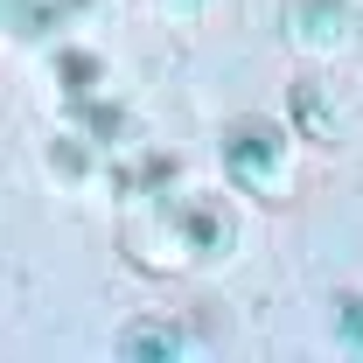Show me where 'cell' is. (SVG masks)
<instances>
[{"instance_id": "1", "label": "cell", "mask_w": 363, "mask_h": 363, "mask_svg": "<svg viewBox=\"0 0 363 363\" xmlns=\"http://www.w3.org/2000/svg\"><path fill=\"white\" fill-rule=\"evenodd\" d=\"M294 140L301 133H286L279 119H259V112L230 119L224 133H217L224 175L245 196H259V203H286V189H294Z\"/></svg>"}, {"instance_id": "6", "label": "cell", "mask_w": 363, "mask_h": 363, "mask_svg": "<svg viewBox=\"0 0 363 363\" xmlns=\"http://www.w3.org/2000/svg\"><path fill=\"white\" fill-rule=\"evenodd\" d=\"M70 119H77V133H84L91 147H126V112H119V105L77 98V105H70Z\"/></svg>"}, {"instance_id": "10", "label": "cell", "mask_w": 363, "mask_h": 363, "mask_svg": "<svg viewBox=\"0 0 363 363\" xmlns=\"http://www.w3.org/2000/svg\"><path fill=\"white\" fill-rule=\"evenodd\" d=\"M182 7H189V0H182Z\"/></svg>"}, {"instance_id": "3", "label": "cell", "mask_w": 363, "mask_h": 363, "mask_svg": "<svg viewBox=\"0 0 363 363\" xmlns=\"http://www.w3.org/2000/svg\"><path fill=\"white\" fill-rule=\"evenodd\" d=\"M294 133L308 140V147H342L350 140V112L335 105V91H328V77H294Z\"/></svg>"}, {"instance_id": "2", "label": "cell", "mask_w": 363, "mask_h": 363, "mask_svg": "<svg viewBox=\"0 0 363 363\" xmlns=\"http://www.w3.org/2000/svg\"><path fill=\"white\" fill-rule=\"evenodd\" d=\"M279 35L286 49H301V56H342V49L357 43V7L350 0H286L279 7Z\"/></svg>"}, {"instance_id": "5", "label": "cell", "mask_w": 363, "mask_h": 363, "mask_svg": "<svg viewBox=\"0 0 363 363\" xmlns=\"http://www.w3.org/2000/svg\"><path fill=\"white\" fill-rule=\"evenodd\" d=\"M189 350V328L182 321H161V315H140L119 328V357H182Z\"/></svg>"}, {"instance_id": "7", "label": "cell", "mask_w": 363, "mask_h": 363, "mask_svg": "<svg viewBox=\"0 0 363 363\" xmlns=\"http://www.w3.org/2000/svg\"><path fill=\"white\" fill-rule=\"evenodd\" d=\"M56 84H63V98L77 105V98H91V91L105 84V63H98L91 49H56Z\"/></svg>"}, {"instance_id": "8", "label": "cell", "mask_w": 363, "mask_h": 363, "mask_svg": "<svg viewBox=\"0 0 363 363\" xmlns=\"http://www.w3.org/2000/svg\"><path fill=\"white\" fill-rule=\"evenodd\" d=\"M335 335L363 350V294H335Z\"/></svg>"}, {"instance_id": "4", "label": "cell", "mask_w": 363, "mask_h": 363, "mask_svg": "<svg viewBox=\"0 0 363 363\" xmlns=\"http://www.w3.org/2000/svg\"><path fill=\"white\" fill-rule=\"evenodd\" d=\"M182 224H189V245H196V259L210 266V259H230V245H238V217H230L224 196H210V189H182Z\"/></svg>"}, {"instance_id": "9", "label": "cell", "mask_w": 363, "mask_h": 363, "mask_svg": "<svg viewBox=\"0 0 363 363\" xmlns=\"http://www.w3.org/2000/svg\"><path fill=\"white\" fill-rule=\"evenodd\" d=\"M49 168H56V175H84V147H77V133H63V140H49Z\"/></svg>"}]
</instances>
